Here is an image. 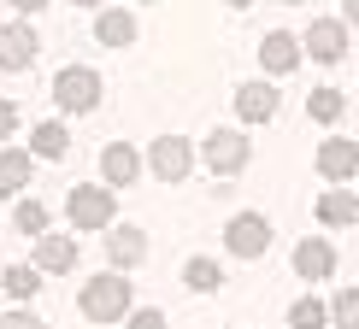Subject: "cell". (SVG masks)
I'll use <instances>...</instances> for the list:
<instances>
[{
	"label": "cell",
	"mask_w": 359,
	"mask_h": 329,
	"mask_svg": "<svg viewBox=\"0 0 359 329\" xmlns=\"http://www.w3.org/2000/svg\"><path fill=\"white\" fill-rule=\"evenodd\" d=\"M77 306H83L88 323H118V318H130V282L118 276V271H100V276L83 282Z\"/></svg>",
	"instance_id": "cell-1"
},
{
	"label": "cell",
	"mask_w": 359,
	"mask_h": 329,
	"mask_svg": "<svg viewBox=\"0 0 359 329\" xmlns=\"http://www.w3.org/2000/svg\"><path fill=\"white\" fill-rule=\"evenodd\" d=\"M53 100H59V112H95L100 106V77L88 65H65L53 77Z\"/></svg>",
	"instance_id": "cell-2"
},
{
	"label": "cell",
	"mask_w": 359,
	"mask_h": 329,
	"mask_svg": "<svg viewBox=\"0 0 359 329\" xmlns=\"http://www.w3.org/2000/svg\"><path fill=\"white\" fill-rule=\"evenodd\" d=\"M224 247H230L236 259H259V253L271 247V218L265 212H236L224 223Z\"/></svg>",
	"instance_id": "cell-3"
},
{
	"label": "cell",
	"mask_w": 359,
	"mask_h": 329,
	"mask_svg": "<svg viewBox=\"0 0 359 329\" xmlns=\"http://www.w3.org/2000/svg\"><path fill=\"white\" fill-rule=\"evenodd\" d=\"M65 212L77 230H107L112 212H118V194L107 183H95V188H71V200H65Z\"/></svg>",
	"instance_id": "cell-4"
},
{
	"label": "cell",
	"mask_w": 359,
	"mask_h": 329,
	"mask_svg": "<svg viewBox=\"0 0 359 329\" xmlns=\"http://www.w3.org/2000/svg\"><path fill=\"white\" fill-rule=\"evenodd\" d=\"M248 159H253V141L242 136V130H212V136H206V164H212L218 176L248 171Z\"/></svg>",
	"instance_id": "cell-5"
},
{
	"label": "cell",
	"mask_w": 359,
	"mask_h": 329,
	"mask_svg": "<svg viewBox=\"0 0 359 329\" xmlns=\"http://www.w3.org/2000/svg\"><path fill=\"white\" fill-rule=\"evenodd\" d=\"M301 48L318 59V65H336V59L348 53V24H336V18H312V29L301 36Z\"/></svg>",
	"instance_id": "cell-6"
},
{
	"label": "cell",
	"mask_w": 359,
	"mask_h": 329,
	"mask_svg": "<svg viewBox=\"0 0 359 329\" xmlns=\"http://www.w3.org/2000/svg\"><path fill=\"white\" fill-rule=\"evenodd\" d=\"M147 164H154V176H159V183H183V176L194 171V153H189V141L159 136V141H154V153H147Z\"/></svg>",
	"instance_id": "cell-7"
},
{
	"label": "cell",
	"mask_w": 359,
	"mask_h": 329,
	"mask_svg": "<svg viewBox=\"0 0 359 329\" xmlns=\"http://www.w3.org/2000/svg\"><path fill=\"white\" fill-rule=\"evenodd\" d=\"M36 53H41V41H36L29 24H6L0 29V71H29Z\"/></svg>",
	"instance_id": "cell-8"
},
{
	"label": "cell",
	"mask_w": 359,
	"mask_h": 329,
	"mask_svg": "<svg viewBox=\"0 0 359 329\" xmlns=\"http://www.w3.org/2000/svg\"><path fill=\"white\" fill-rule=\"evenodd\" d=\"M277 106H283V94L271 83H242V88H236V112H242V124H271Z\"/></svg>",
	"instance_id": "cell-9"
},
{
	"label": "cell",
	"mask_w": 359,
	"mask_h": 329,
	"mask_svg": "<svg viewBox=\"0 0 359 329\" xmlns=\"http://www.w3.org/2000/svg\"><path fill=\"white\" fill-rule=\"evenodd\" d=\"M318 171L330 176V183H348V176H359V141H348V136L324 141V147H318Z\"/></svg>",
	"instance_id": "cell-10"
},
{
	"label": "cell",
	"mask_w": 359,
	"mask_h": 329,
	"mask_svg": "<svg viewBox=\"0 0 359 329\" xmlns=\"http://www.w3.org/2000/svg\"><path fill=\"white\" fill-rule=\"evenodd\" d=\"M259 65L271 71V77H289V71L301 65V41H294L289 29H271V36L259 41Z\"/></svg>",
	"instance_id": "cell-11"
},
{
	"label": "cell",
	"mask_w": 359,
	"mask_h": 329,
	"mask_svg": "<svg viewBox=\"0 0 359 329\" xmlns=\"http://www.w3.org/2000/svg\"><path fill=\"white\" fill-rule=\"evenodd\" d=\"M294 271H301L306 282H324V276L336 271V247L324 241V235H306V241L294 247Z\"/></svg>",
	"instance_id": "cell-12"
},
{
	"label": "cell",
	"mask_w": 359,
	"mask_h": 329,
	"mask_svg": "<svg viewBox=\"0 0 359 329\" xmlns=\"http://www.w3.org/2000/svg\"><path fill=\"white\" fill-rule=\"evenodd\" d=\"M136 171H142V159H136V147H124V141H112L107 153H100V176H107V188H130V183H136Z\"/></svg>",
	"instance_id": "cell-13"
},
{
	"label": "cell",
	"mask_w": 359,
	"mask_h": 329,
	"mask_svg": "<svg viewBox=\"0 0 359 329\" xmlns=\"http://www.w3.org/2000/svg\"><path fill=\"white\" fill-rule=\"evenodd\" d=\"M36 271H77V241L71 235H36Z\"/></svg>",
	"instance_id": "cell-14"
},
{
	"label": "cell",
	"mask_w": 359,
	"mask_h": 329,
	"mask_svg": "<svg viewBox=\"0 0 359 329\" xmlns=\"http://www.w3.org/2000/svg\"><path fill=\"white\" fill-rule=\"evenodd\" d=\"M107 253H112L118 271H130V265L147 259V235H142V230H112V235H107Z\"/></svg>",
	"instance_id": "cell-15"
},
{
	"label": "cell",
	"mask_w": 359,
	"mask_h": 329,
	"mask_svg": "<svg viewBox=\"0 0 359 329\" xmlns=\"http://www.w3.org/2000/svg\"><path fill=\"white\" fill-rule=\"evenodd\" d=\"M359 218V200L348 188H330V194H318V223H330V230H341V223H353Z\"/></svg>",
	"instance_id": "cell-16"
},
{
	"label": "cell",
	"mask_w": 359,
	"mask_h": 329,
	"mask_svg": "<svg viewBox=\"0 0 359 329\" xmlns=\"http://www.w3.org/2000/svg\"><path fill=\"white\" fill-rule=\"evenodd\" d=\"M95 36L107 41V48H130V41H136V18L112 6V12H100V18H95Z\"/></svg>",
	"instance_id": "cell-17"
},
{
	"label": "cell",
	"mask_w": 359,
	"mask_h": 329,
	"mask_svg": "<svg viewBox=\"0 0 359 329\" xmlns=\"http://www.w3.org/2000/svg\"><path fill=\"white\" fill-rule=\"evenodd\" d=\"M18 188H29V153L12 147V153H0V200H12Z\"/></svg>",
	"instance_id": "cell-18"
},
{
	"label": "cell",
	"mask_w": 359,
	"mask_h": 329,
	"mask_svg": "<svg viewBox=\"0 0 359 329\" xmlns=\"http://www.w3.org/2000/svg\"><path fill=\"white\" fill-rule=\"evenodd\" d=\"M65 147H71L65 124H36V130H29V153H36V159H65Z\"/></svg>",
	"instance_id": "cell-19"
},
{
	"label": "cell",
	"mask_w": 359,
	"mask_h": 329,
	"mask_svg": "<svg viewBox=\"0 0 359 329\" xmlns=\"http://www.w3.org/2000/svg\"><path fill=\"white\" fill-rule=\"evenodd\" d=\"M36 288H41L36 265H12V271L0 276V294H12V300H36Z\"/></svg>",
	"instance_id": "cell-20"
},
{
	"label": "cell",
	"mask_w": 359,
	"mask_h": 329,
	"mask_svg": "<svg viewBox=\"0 0 359 329\" xmlns=\"http://www.w3.org/2000/svg\"><path fill=\"white\" fill-rule=\"evenodd\" d=\"M306 112L318 118V124H341L348 100H341V88H312V94H306Z\"/></svg>",
	"instance_id": "cell-21"
},
{
	"label": "cell",
	"mask_w": 359,
	"mask_h": 329,
	"mask_svg": "<svg viewBox=\"0 0 359 329\" xmlns=\"http://www.w3.org/2000/svg\"><path fill=\"white\" fill-rule=\"evenodd\" d=\"M183 282H189L194 294H212L218 282H224V271H218V259H189L183 265Z\"/></svg>",
	"instance_id": "cell-22"
},
{
	"label": "cell",
	"mask_w": 359,
	"mask_h": 329,
	"mask_svg": "<svg viewBox=\"0 0 359 329\" xmlns=\"http://www.w3.org/2000/svg\"><path fill=\"white\" fill-rule=\"evenodd\" d=\"M324 323H330V306H324V300H312V294L289 306V329H324Z\"/></svg>",
	"instance_id": "cell-23"
},
{
	"label": "cell",
	"mask_w": 359,
	"mask_h": 329,
	"mask_svg": "<svg viewBox=\"0 0 359 329\" xmlns=\"http://www.w3.org/2000/svg\"><path fill=\"white\" fill-rule=\"evenodd\" d=\"M12 223H18V235H48V206L41 200H18Z\"/></svg>",
	"instance_id": "cell-24"
},
{
	"label": "cell",
	"mask_w": 359,
	"mask_h": 329,
	"mask_svg": "<svg viewBox=\"0 0 359 329\" xmlns=\"http://www.w3.org/2000/svg\"><path fill=\"white\" fill-rule=\"evenodd\" d=\"M330 323L336 329H359V288H341L330 300Z\"/></svg>",
	"instance_id": "cell-25"
},
{
	"label": "cell",
	"mask_w": 359,
	"mask_h": 329,
	"mask_svg": "<svg viewBox=\"0 0 359 329\" xmlns=\"http://www.w3.org/2000/svg\"><path fill=\"white\" fill-rule=\"evenodd\" d=\"M0 329H48L36 318V312H6V318H0Z\"/></svg>",
	"instance_id": "cell-26"
},
{
	"label": "cell",
	"mask_w": 359,
	"mask_h": 329,
	"mask_svg": "<svg viewBox=\"0 0 359 329\" xmlns=\"http://www.w3.org/2000/svg\"><path fill=\"white\" fill-rule=\"evenodd\" d=\"M12 130H18V106L0 94V141H12Z\"/></svg>",
	"instance_id": "cell-27"
},
{
	"label": "cell",
	"mask_w": 359,
	"mask_h": 329,
	"mask_svg": "<svg viewBox=\"0 0 359 329\" xmlns=\"http://www.w3.org/2000/svg\"><path fill=\"white\" fill-rule=\"evenodd\" d=\"M130 329H165V318L159 312H130Z\"/></svg>",
	"instance_id": "cell-28"
},
{
	"label": "cell",
	"mask_w": 359,
	"mask_h": 329,
	"mask_svg": "<svg viewBox=\"0 0 359 329\" xmlns=\"http://www.w3.org/2000/svg\"><path fill=\"white\" fill-rule=\"evenodd\" d=\"M12 6H18V12H41V6H48V0H12Z\"/></svg>",
	"instance_id": "cell-29"
},
{
	"label": "cell",
	"mask_w": 359,
	"mask_h": 329,
	"mask_svg": "<svg viewBox=\"0 0 359 329\" xmlns=\"http://www.w3.org/2000/svg\"><path fill=\"white\" fill-rule=\"evenodd\" d=\"M341 12H348V24H359V0H348V6H341Z\"/></svg>",
	"instance_id": "cell-30"
},
{
	"label": "cell",
	"mask_w": 359,
	"mask_h": 329,
	"mask_svg": "<svg viewBox=\"0 0 359 329\" xmlns=\"http://www.w3.org/2000/svg\"><path fill=\"white\" fill-rule=\"evenodd\" d=\"M224 6H253V0H224Z\"/></svg>",
	"instance_id": "cell-31"
},
{
	"label": "cell",
	"mask_w": 359,
	"mask_h": 329,
	"mask_svg": "<svg viewBox=\"0 0 359 329\" xmlns=\"http://www.w3.org/2000/svg\"><path fill=\"white\" fill-rule=\"evenodd\" d=\"M77 6H100V0H77Z\"/></svg>",
	"instance_id": "cell-32"
},
{
	"label": "cell",
	"mask_w": 359,
	"mask_h": 329,
	"mask_svg": "<svg viewBox=\"0 0 359 329\" xmlns=\"http://www.w3.org/2000/svg\"><path fill=\"white\" fill-rule=\"evenodd\" d=\"M289 6H294V0H289Z\"/></svg>",
	"instance_id": "cell-33"
}]
</instances>
